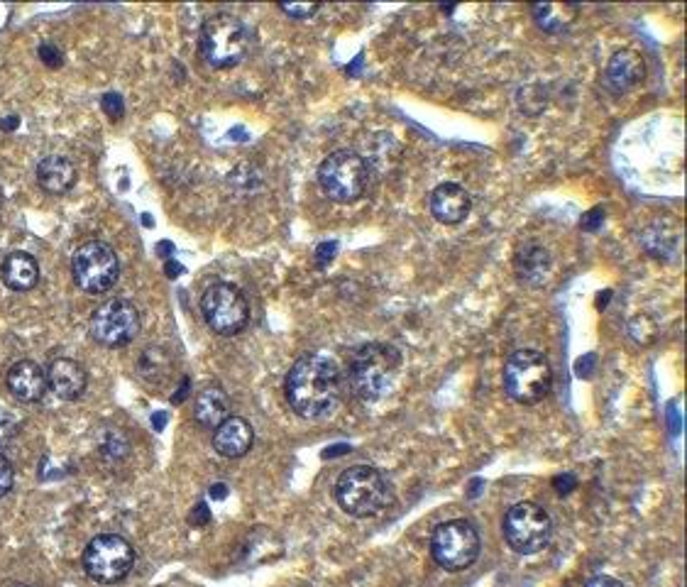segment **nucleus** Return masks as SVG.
Returning <instances> with one entry per match:
<instances>
[{
    "label": "nucleus",
    "mask_w": 687,
    "mask_h": 587,
    "mask_svg": "<svg viewBox=\"0 0 687 587\" xmlns=\"http://www.w3.org/2000/svg\"><path fill=\"white\" fill-rule=\"evenodd\" d=\"M0 206H3V191H0Z\"/></svg>",
    "instance_id": "37"
},
{
    "label": "nucleus",
    "mask_w": 687,
    "mask_h": 587,
    "mask_svg": "<svg viewBox=\"0 0 687 587\" xmlns=\"http://www.w3.org/2000/svg\"><path fill=\"white\" fill-rule=\"evenodd\" d=\"M643 76H646V64H643L641 54L634 49H619L604 69V86L621 96V93L636 89Z\"/></svg>",
    "instance_id": "15"
},
{
    "label": "nucleus",
    "mask_w": 687,
    "mask_h": 587,
    "mask_svg": "<svg viewBox=\"0 0 687 587\" xmlns=\"http://www.w3.org/2000/svg\"><path fill=\"white\" fill-rule=\"evenodd\" d=\"M0 277L3 284L13 292H30L40 282V265L32 255L23 250H15L5 255L3 265H0Z\"/></svg>",
    "instance_id": "19"
},
{
    "label": "nucleus",
    "mask_w": 687,
    "mask_h": 587,
    "mask_svg": "<svg viewBox=\"0 0 687 587\" xmlns=\"http://www.w3.org/2000/svg\"><path fill=\"white\" fill-rule=\"evenodd\" d=\"M194 419L203 429H218L225 419H230L228 394L218 387L203 389V392H199V397H196Z\"/></svg>",
    "instance_id": "20"
},
{
    "label": "nucleus",
    "mask_w": 687,
    "mask_h": 587,
    "mask_svg": "<svg viewBox=\"0 0 687 587\" xmlns=\"http://www.w3.org/2000/svg\"><path fill=\"white\" fill-rule=\"evenodd\" d=\"M284 394L294 414L304 419H326L340 404L343 372L340 362L328 353H306L291 365Z\"/></svg>",
    "instance_id": "1"
},
{
    "label": "nucleus",
    "mask_w": 687,
    "mask_h": 587,
    "mask_svg": "<svg viewBox=\"0 0 687 587\" xmlns=\"http://www.w3.org/2000/svg\"><path fill=\"white\" fill-rule=\"evenodd\" d=\"M20 125V118H15V115H8V118H0V130H5V133H13L15 128Z\"/></svg>",
    "instance_id": "33"
},
{
    "label": "nucleus",
    "mask_w": 687,
    "mask_h": 587,
    "mask_svg": "<svg viewBox=\"0 0 687 587\" xmlns=\"http://www.w3.org/2000/svg\"><path fill=\"white\" fill-rule=\"evenodd\" d=\"M553 387V370L538 350H516L504 367V389L516 404L533 407L543 402Z\"/></svg>",
    "instance_id": "5"
},
{
    "label": "nucleus",
    "mask_w": 687,
    "mask_h": 587,
    "mask_svg": "<svg viewBox=\"0 0 687 587\" xmlns=\"http://www.w3.org/2000/svg\"><path fill=\"white\" fill-rule=\"evenodd\" d=\"M37 184L47 191V194L62 196L74 189L79 172H76L74 162L62 155H47L37 164Z\"/></svg>",
    "instance_id": "18"
},
{
    "label": "nucleus",
    "mask_w": 687,
    "mask_h": 587,
    "mask_svg": "<svg viewBox=\"0 0 687 587\" xmlns=\"http://www.w3.org/2000/svg\"><path fill=\"white\" fill-rule=\"evenodd\" d=\"M164 270H167V277H179V274L181 272H184V267H181V265H177V262H167V267H164Z\"/></svg>",
    "instance_id": "35"
},
{
    "label": "nucleus",
    "mask_w": 687,
    "mask_h": 587,
    "mask_svg": "<svg viewBox=\"0 0 687 587\" xmlns=\"http://www.w3.org/2000/svg\"><path fill=\"white\" fill-rule=\"evenodd\" d=\"M480 534L467 519H450L436 526L431 536V556L448 573L467 570L480 556Z\"/></svg>",
    "instance_id": "7"
},
{
    "label": "nucleus",
    "mask_w": 687,
    "mask_h": 587,
    "mask_svg": "<svg viewBox=\"0 0 687 587\" xmlns=\"http://www.w3.org/2000/svg\"><path fill=\"white\" fill-rule=\"evenodd\" d=\"M13 482H15L13 465H10V460L0 453V499L13 490Z\"/></svg>",
    "instance_id": "29"
},
{
    "label": "nucleus",
    "mask_w": 687,
    "mask_h": 587,
    "mask_svg": "<svg viewBox=\"0 0 687 587\" xmlns=\"http://www.w3.org/2000/svg\"><path fill=\"white\" fill-rule=\"evenodd\" d=\"M130 453V441L123 431H108L101 438V455L108 463H120L123 458H128Z\"/></svg>",
    "instance_id": "24"
},
{
    "label": "nucleus",
    "mask_w": 687,
    "mask_h": 587,
    "mask_svg": "<svg viewBox=\"0 0 687 587\" xmlns=\"http://www.w3.org/2000/svg\"><path fill=\"white\" fill-rule=\"evenodd\" d=\"M135 565V548L123 536L101 534L96 536L84 551V570L86 575L98 585H115Z\"/></svg>",
    "instance_id": "11"
},
{
    "label": "nucleus",
    "mask_w": 687,
    "mask_h": 587,
    "mask_svg": "<svg viewBox=\"0 0 687 587\" xmlns=\"http://www.w3.org/2000/svg\"><path fill=\"white\" fill-rule=\"evenodd\" d=\"M318 184L335 204H355L370 184V167L353 150H335L318 167Z\"/></svg>",
    "instance_id": "6"
},
{
    "label": "nucleus",
    "mask_w": 687,
    "mask_h": 587,
    "mask_svg": "<svg viewBox=\"0 0 687 587\" xmlns=\"http://www.w3.org/2000/svg\"><path fill=\"white\" fill-rule=\"evenodd\" d=\"M91 336L106 348H123L140 333V311L125 299H111L98 306L91 316Z\"/></svg>",
    "instance_id": "12"
},
{
    "label": "nucleus",
    "mask_w": 687,
    "mask_h": 587,
    "mask_svg": "<svg viewBox=\"0 0 687 587\" xmlns=\"http://www.w3.org/2000/svg\"><path fill=\"white\" fill-rule=\"evenodd\" d=\"M47 382H49V389H52L59 399H64V402H74V399H79L81 394L86 392V382H89V377H86V370L76 360L59 358L49 365Z\"/></svg>",
    "instance_id": "16"
},
{
    "label": "nucleus",
    "mask_w": 687,
    "mask_h": 587,
    "mask_svg": "<svg viewBox=\"0 0 687 587\" xmlns=\"http://www.w3.org/2000/svg\"><path fill=\"white\" fill-rule=\"evenodd\" d=\"M252 441H255V431L240 416H230L213 431V448L223 458H243L252 448Z\"/></svg>",
    "instance_id": "17"
},
{
    "label": "nucleus",
    "mask_w": 687,
    "mask_h": 587,
    "mask_svg": "<svg viewBox=\"0 0 687 587\" xmlns=\"http://www.w3.org/2000/svg\"><path fill=\"white\" fill-rule=\"evenodd\" d=\"M13 587H32V585H13Z\"/></svg>",
    "instance_id": "38"
},
{
    "label": "nucleus",
    "mask_w": 687,
    "mask_h": 587,
    "mask_svg": "<svg viewBox=\"0 0 687 587\" xmlns=\"http://www.w3.org/2000/svg\"><path fill=\"white\" fill-rule=\"evenodd\" d=\"M8 389L18 402L23 404H37L45 399L49 392L47 370H42L37 362L20 360L8 370Z\"/></svg>",
    "instance_id": "14"
},
{
    "label": "nucleus",
    "mask_w": 687,
    "mask_h": 587,
    "mask_svg": "<svg viewBox=\"0 0 687 587\" xmlns=\"http://www.w3.org/2000/svg\"><path fill=\"white\" fill-rule=\"evenodd\" d=\"M225 495H228V487H225V485H213V487H211V497L223 499Z\"/></svg>",
    "instance_id": "36"
},
{
    "label": "nucleus",
    "mask_w": 687,
    "mask_h": 587,
    "mask_svg": "<svg viewBox=\"0 0 687 587\" xmlns=\"http://www.w3.org/2000/svg\"><path fill=\"white\" fill-rule=\"evenodd\" d=\"M428 208H431V216L436 218L443 226H458L467 218L472 208L470 194L460 184L453 181H445V184L436 186L428 196Z\"/></svg>",
    "instance_id": "13"
},
{
    "label": "nucleus",
    "mask_w": 687,
    "mask_h": 587,
    "mask_svg": "<svg viewBox=\"0 0 687 587\" xmlns=\"http://www.w3.org/2000/svg\"><path fill=\"white\" fill-rule=\"evenodd\" d=\"M585 587H624V585H621L617 578H612V575H597V578H592Z\"/></svg>",
    "instance_id": "31"
},
{
    "label": "nucleus",
    "mask_w": 687,
    "mask_h": 587,
    "mask_svg": "<svg viewBox=\"0 0 687 587\" xmlns=\"http://www.w3.org/2000/svg\"><path fill=\"white\" fill-rule=\"evenodd\" d=\"M599 223H602V208H595L592 213H587V218L582 221V228L587 230H597Z\"/></svg>",
    "instance_id": "32"
},
{
    "label": "nucleus",
    "mask_w": 687,
    "mask_h": 587,
    "mask_svg": "<svg viewBox=\"0 0 687 587\" xmlns=\"http://www.w3.org/2000/svg\"><path fill=\"white\" fill-rule=\"evenodd\" d=\"M208 519H211V514H208L206 504H199V507H196V512H194V521L196 524H206Z\"/></svg>",
    "instance_id": "34"
},
{
    "label": "nucleus",
    "mask_w": 687,
    "mask_h": 587,
    "mask_svg": "<svg viewBox=\"0 0 687 587\" xmlns=\"http://www.w3.org/2000/svg\"><path fill=\"white\" fill-rule=\"evenodd\" d=\"M74 282L86 294H106L118 284L120 262L115 250L103 240H89L79 245L71 260Z\"/></svg>",
    "instance_id": "9"
},
{
    "label": "nucleus",
    "mask_w": 687,
    "mask_h": 587,
    "mask_svg": "<svg viewBox=\"0 0 687 587\" xmlns=\"http://www.w3.org/2000/svg\"><path fill=\"white\" fill-rule=\"evenodd\" d=\"M279 10H284V13L289 15V18H296V20H309L313 15L321 10V5L318 3H282L279 5Z\"/></svg>",
    "instance_id": "26"
},
{
    "label": "nucleus",
    "mask_w": 687,
    "mask_h": 587,
    "mask_svg": "<svg viewBox=\"0 0 687 587\" xmlns=\"http://www.w3.org/2000/svg\"><path fill=\"white\" fill-rule=\"evenodd\" d=\"M169 370H172V360L164 353L162 348H145L142 350L140 360H137V372L140 377H145L147 382L162 384L167 380Z\"/></svg>",
    "instance_id": "23"
},
{
    "label": "nucleus",
    "mask_w": 687,
    "mask_h": 587,
    "mask_svg": "<svg viewBox=\"0 0 687 587\" xmlns=\"http://www.w3.org/2000/svg\"><path fill=\"white\" fill-rule=\"evenodd\" d=\"M335 250H338V245L335 243L321 245V248H318V267H326V262L335 257Z\"/></svg>",
    "instance_id": "30"
},
{
    "label": "nucleus",
    "mask_w": 687,
    "mask_h": 587,
    "mask_svg": "<svg viewBox=\"0 0 687 587\" xmlns=\"http://www.w3.org/2000/svg\"><path fill=\"white\" fill-rule=\"evenodd\" d=\"M553 536V519L541 504L519 502L504 517V541L511 551L531 556L548 546Z\"/></svg>",
    "instance_id": "8"
},
{
    "label": "nucleus",
    "mask_w": 687,
    "mask_h": 587,
    "mask_svg": "<svg viewBox=\"0 0 687 587\" xmlns=\"http://www.w3.org/2000/svg\"><path fill=\"white\" fill-rule=\"evenodd\" d=\"M392 499L387 480L372 465H353L335 482V502L355 519L377 517Z\"/></svg>",
    "instance_id": "4"
},
{
    "label": "nucleus",
    "mask_w": 687,
    "mask_h": 587,
    "mask_svg": "<svg viewBox=\"0 0 687 587\" xmlns=\"http://www.w3.org/2000/svg\"><path fill=\"white\" fill-rule=\"evenodd\" d=\"M199 47L203 59L213 69H233L247 57L252 47V32L238 15L216 13L201 27Z\"/></svg>",
    "instance_id": "3"
},
{
    "label": "nucleus",
    "mask_w": 687,
    "mask_h": 587,
    "mask_svg": "<svg viewBox=\"0 0 687 587\" xmlns=\"http://www.w3.org/2000/svg\"><path fill=\"white\" fill-rule=\"evenodd\" d=\"M401 353L389 343H365L350 358V389L362 402H379L394 389Z\"/></svg>",
    "instance_id": "2"
},
{
    "label": "nucleus",
    "mask_w": 687,
    "mask_h": 587,
    "mask_svg": "<svg viewBox=\"0 0 687 587\" xmlns=\"http://www.w3.org/2000/svg\"><path fill=\"white\" fill-rule=\"evenodd\" d=\"M531 13L536 25L548 35H560L573 25L575 15L580 13V5L573 3H536L531 5Z\"/></svg>",
    "instance_id": "22"
},
{
    "label": "nucleus",
    "mask_w": 687,
    "mask_h": 587,
    "mask_svg": "<svg viewBox=\"0 0 687 587\" xmlns=\"http://www.w3.org/2000/svg\"><path fill=\"white\" fill-rule=\"evenodd\" d=\"M37 54H40L42 64H47L49 69H59L64 64L62 49H59L57 45H52V42H42L40 49H37Z\"/></svg>",
    "instance_id": "28"
},
{
    "label": "nucleus",
    "mask_w": 687,
    "mask_h": 587,
    "mask_svg": "<svg viewBox=\"0 0 687 587\" xmlns=\"http://www.w3.org/2000/svg\"><path fill=\"white\" fill-rule=\"evenodd\" d=\"M201 314L208 328L218 336H238L250 323V304H247L243 289L228 282H218L201 296Z\"/></svg>",
    "instance_id": "10"
},
{
    "label": "nucleus",
    "mask_w": 687,
    "mask_h": 587,
    "mask_svg": "<svg viewBox=\"0 0 687 587\" xmlns=\"http://www.w3.org/2000/svg\"><path fill=\"white\" fill-rule=\"evenodd\" d=\"M18 431H20L18 419H15L8 409H0V451L13 443V438L18 436Z\"/></svg>",
    "instance_id": "25"
},
{
    "label": "nucleus",
    "mask_w": 687,
    "mask_h": 587,
    "mask_svg": "<svg viewBox=\"0 0 687 587\" xmlns=\"http://www.w3.org/2000/svg\"><path fill=\"white\" fill-rule=\"evenodd\" d=\"M548 272H551V255L543 250L541 245H524L516 255V274L529 287H538L546 282Z\"/></svg>",
    "instance_id": "21"
},
{
    "label": "nucleus",
    "mask_w": 687,
    "mask_h": 587,
    "mask_svg": "<svg viewBox=\"0 0 687 587\" xmlns=\"http://www.w3.org/2000/svg\"><path fill=\"white\" fill-rule=\"evenodd\" d=\"M101 108L111 120H120L125 115L123 96H120V93H106V96L101 98Z\"/></svg>",
    "instance_id": "27"
}]
</instances>
